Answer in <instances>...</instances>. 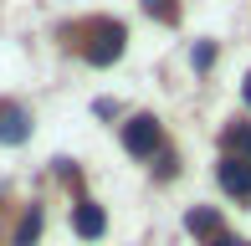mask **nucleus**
Returning a JSON list of instances; mask_svg holds the SVG:
<instances>
[{
	"label": "nucleus",
	"instance_id": "f257e3e1",
	"mask_svg": "<svg viewBox=\"0 0 251 246\" xmlns=\"http://www.w3.org/2000/svg\"><path fill=\"white\" fill-rule=\"evenodd\" d=\"M118 57H123V26L118 21H93V31H87V62L113 67Z\"/></svg>",
	"mask_w": 251,
	"mask_h": 246
},
{
	"label": "nucleus",
	"instance_id": "f03ea898",
	"mask_svg": "<svg viewBox=\"0 0 251 246\" xmlns=\"http://www.w3.org/2000/svg\"><path fill=\"white\" fill-rule=\"evenodd\" d=\"M159 144H164V133H159V118L139 113L123 123V149L128 154H159Z\"/></svg>",
	"mask_w": 251,
	"mask_h": 246
},
{
	"label": "nucleus",
	"instance_id": "7ed1b4c3",
	"mask_svg": "<svg viewBox=\"0 0 251 246\" xmlns=\"http://www.w3.org/2000/svg\"><path fill=\"white\" fill-rule=\"evenodd\" d=\"M72 231L82 241H98L102 231H108V216H102V205H93V200H77V210H72Z\"/></svg>",
	"mask_w": 251,
	"mask_h": 246
},
{
	"label": "nucleus",
	"instance_id": "20e7f679",
	"mask_svg": "<svg viewBox=\"0 0 251 246\" xmlns=\"http://www.w3.org/2000/svg\"><path fill=\"white\" fill-rule=\"evenodd\" d=\"M215 174H221V190H226V195H251V164L246 159L231 154V159L215 164Z\"/></svg>",
	"mask_w": 251,
	"mask_h": 246
},
{
	"label": "nucleus",
	"instance_id": "39448f33",
	"mask_svg": "<svg viewBox=\"0 0 251 246\" xmlns=\"http://www.w3.org/2000/svg\"><path fill=\"white\" fill-rule=\"evenodd\" d=\"M31 139V118L21 108H0V144H26Z\"/></svg>",
	"mask_w": 251,
	"mask_h": 246
},
{
	"label": "nucleus",
	"instance_id": "423d86ee",
	"mask_svg": "<svg viewBox=\"0 0 251 246\" xmlns=\"http://www.w3.org/2000/svg\"><path fill=\"white\" fill-rule=\"evenodd\" d=\"M185 226L195 231V236H221V216H215L210 205H200V210H190V216H185Z\"/></svg>",
	"mask_w": 251,
	"mask_h": 246
},
{
	"label": "nucleus",
	"instance_id": "0eeeda50",
	"mask_svg": "<svg viewBox=\"0 0 251 246\" xmlns=\"http://www.w3.org/2000/svg\"><path fill=\"white\" fill-rule=\"evenodd\" d=\"M36 236H41V205H31L16 226V246H36Z\"/></svg>",
	"mask_w": 251,
	"mask_h": 246
},
{
	"label": "nucleus",
	"instance_id": "6e6552de",
	"mask_svg": "<svg viewBox=\"0 0 251 246\" xmlns=\"http://www.w3.org/2000/svg\"><path fill=\"white\" fill-rule=\"evenodd\" d=\"M226 149H241L246 164H251V128L246 123H231V128H226Z\"/></svg>",
	"mask_w": 251,
	"mask_h": 246
},
{
	"label": "nucleus",
	"instance_id": "1a4fd4ad",
	"mask_svg": "<svg viewBox=\"0 0 251 246\" xmlns=\"http://www.w3.org/2000/svg\"><path fill=\"white\" fill-rule=\"evenodd\" d=\"M144 10H149L154 21H175L179 16V0H144Z\"/></svg>",
	"mask_w": 251,
	"mask_h": 246
},
{
	"label": "nucleus",
	"instance_id": "9d476101",
	"mask_svg": "<svg viewBox=\"0 0 251 246\" xmlns=\"http://www.w3.org/2000/svg\"><path fill=\"white\" fill-rule=\"evenodd\" d=\"M190 62H195V72H205V67L215 62V41H200V47L190 51Z\"/></svg>",
	"mask_w": 251,
	"mask_h": 246
},
{
	"label": "nucleus",
	"instance_id": "9b49d317",
	"mask_svg": "<svg viewBox=\"0 0 251 246\" xmlns=\"http://www.w3.org/2000/svg\"><path fill=\"white\" fill-rule=\"evenodd\" d=\"M175 170H179V159H175L169 149H159V164H154V174H159V180H169Z\"/></svg>",
	"mask_w": 251,
	"mask_h": 246
},
{
	"label": "nucleus",
	"instance_id": "f8f14e48",
	"mask_svg": "<svg viewBox=\"0 0 251 246\" xmlns=\"http://www.w3.org/2000/svg\"><path fill=\"white\" fill-rule=\"evenodd\" d=\"M210 246H236L231 236H226V231H221V236H210Z\"/></svg>",
	"mask_w": 251,
	"mask_h": 246
},
{
	"label": "nucleus",
	"instance_id": "ddd939ff",
	"mask_svg": "<svg viewBox=\"0 0 251 246\" xmlns=\"http://www.w3.org/2000/svg\"><path fill=\"white\" fill-rule=\"evenodd\" d=\"M241 98H246V108H251V72H246V82H241Z\"/></svg>",
	"mask_w": 251,
	"mask_h": 246
},
{
	"label": "nucleus",
	"instance_id": "4468645a",
	"mask_svg": "<svg viewBox=\"0 0 251 246\" xmlns=\"http://www.w3.org/2000/svg\"><path fill=\"white\" fill-rule=\"evenodd\" d=\"M236 246H251V241H236Z\"/></svg>",
	"mask_w": 251,
	"mask_h": 246
}]
</instances>
